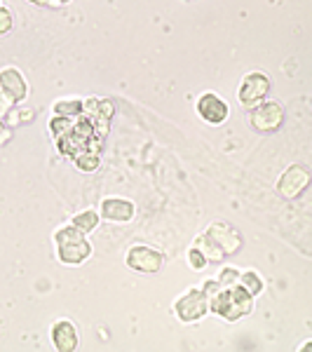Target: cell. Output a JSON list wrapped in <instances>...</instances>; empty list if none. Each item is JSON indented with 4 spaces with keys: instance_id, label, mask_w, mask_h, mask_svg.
I'll return each mask as SVG.
<instances>
[{
    "instance_id": "obj_1",
    "label": "cell",
    "mask_w": 312,
    "mask_h": 352,
    "mask_svg": "<svg viewBox=\"0 0 312 352\" xmlns=\"http://www.w3.org/2000/svg\"><path fill=\"white\" fill-rule=\"evenodd\" d=\"M209 310L228 322H237L254 310V296L242 285L221 287L219 292L209 294Z\"/></svg>"
},
{
    "instance_id": "obj_2",
    "label": "cell",
    "mask_w": 312,
    "mask_h": 352,
    "mask_svg": "<svg viewBox=\"0 0 312 352\" xmlns=\"http://www.w3.org/2000/svg\"><path fill=\"white\" fill-rule=\"evenodd\" d=\"M56 256L64 265H80L92 256V244L87 240V232L78 230L76 226H64L54 232Z\"/></svg>"
},
{
    "instance_id": "obj_3",
    "label": "cell",
    "mask_w": 312,
    "mask_h": 352,
    "mask_svg": "<svg viewBox=\"0 0 312 352\" xmlns=\"http://www.w3.org/2000/svg\"><path fill=\"white\" fill-rule=\"evenodd\" d=\"M249 122L258 134H272L285 122V109L275 101H260L249 113Z\"/></svg>"
},
{
    "instance_id": "obj_4",
    "label": "cell",
    "mask_w": 312,
    "mask_h": 352,
    "mask_svg": "<svg viewBox=\"0 0 312 352\" xmlns=\"http://www.w3.org/2000/svg\"><path fill=\"white\" fill-rule=\"evenodd\" d=\"M308 186H310V169L305 164H291L289 169H285L280 181H277V192L285 200H296L298 195H303Z\"/></svg>"
},
{
    "instance_id": "obj_5",
    "label": "cell",
    "mask_w": 312,
    "mask_h": 352,
    "mask_svg": "<svg viewBox=\"0 0 312 352\" xmlns=\"http://www.w3.org/2000/svg\"><path fill=\"white\" fill-rule=\"evenodd\" d=\"M127 265L136 272L153 275V272H160L164 268V256L148 244H136L127 252Z\"/></svg>"
},
{
    "instance_id": "obj_6",
    "label": "cell",
    "mask_w": 312,
    "mask_h": 352,
    "mask_svg": "<svg viewBox=\"0 0 312 352\" xmlns=\"http://www.w3.org/2000/svg\"><path fill=\"white\" fill-rule=\"evenodd\" d=\"M174 310H177L181 322H197V320H202V317L207 315L209 298H207V294H204L202 289H188V292H186L183 296L177 300Z\"/></svg>"
},
{
    "instance_id": "obj_7",
    "label": "cell",
    "mask_w": 312,
    "mask_h": 352,
    "mask_svg": "<svg viewBox=\"0 0 312 352\" xmlns=\"http://www.w3.org/2000/svg\"><path fill=\"white\" fill-rule=\"evenodd\" d=\"M270 94V78L260 71L247 73L245 80H242L237 96L245 106H256L260 101H265V96Z\"/></svg>"
},
{
    "instance_id": "obj_8",
    "label": "cell",
    "mask_w": 312,
    "mask_h": 352,
    "mask_svg": "<svg viewBox=\"0 0 312 352\" xmlns=\"http://www.w3.org/2000/svg\"><path fill=\"white\" fill-rule=\"evenodd\" d=\"M204 235L223 252V256H232V254H237L242 247V235L232 228L230 223H225V221H214Z\"/></svg>"
},
{
    "instance_id": "obj_9",
    "label": "cell",
    "mask_w": 312,
    "mask_h": 352,
    "mask_svg": "<svg viewBox=\"0 0 312 352\" xmlns=\"http://www.w3.org/2000/svg\"><path fill=\"white\" fill-rule=\"evenodd\" d=\"M197 113H200V118L204 122L209 124H221L228 120V104H225L223 99H221L219 94L214 92H204L200 99H197Z\"/></svg>"
},
{
    "instance_id": "obj_10",
    "label": "cell",
    "mask_w": 312,
    "mask_h": 352,
    "mask_svg": "<svg viewBox=\"0 0 312 352\" xmlns=\"http://www.w3.org/2000/svg\"><path fill=\"white\" fill-rule=\"evenodd\" d=\"M0 92L8 94L14 104H19V101L26 99L28 85L24 80V76H21L16 68L8 66V68H3V71H0Z\"/></svg>"
},
{
    "instance_id": "obj_11",
    "label": "cell",
    "mask_w": 312,
    "mask_h": 352,
    "mask_svg": "<svg viewBox=\"0 0 312 352\" xmlns=\"http://www.w3.org/2000/svg\"><path fill=\"white\" fill-rule=\"evenodd\" d=\"M134 204L129 200H124V197H106L104 202H101V217L106 221H115V223H124V221H129L134 217Z\"/></svg>"
},
{
    "instance_id": "obj_12",
    "label": "cell",
    "mask_w": 312,
    "mask_h": 352,
    "mask_svg": "<svg viewBox=\"0 0 312 352\" xmlns=\"http://www.w3.org/2000/svg\"><path fill=\"white\" fill-rule=\"evenodd\" d=\"M52 343L59 352H73L78 348V331L68 320H59L52 327Z\"/></svg>"
},
{
    "instance_id": "obj_13",
    "label": "cell",
    "mask_w": 312,
    "mask_h": 352,
    "mask_svg": "<svg viewBox=\"0 0 312 352\" xmlns=\"http://www.w3.org/2000/svg\"><path fill=\"white\" fill-rule=\"evenodd\" d=\"M195 247L204 254L207 263H219V261H223V258H225V256H223V252H221V249H219L212 240H209L207 235H200V237H197V240H195Z\"/></svg>"
},
{
    "instance_id": "obj_14",
    "label": "cell",
    "mask_w": 312,
    "mask_h": 352,
    "mask_svg": "<svg viewBox=\"0 0 312 352\" xmlns=\"http://www.w3.org/2000/svg\"><path fill=\"white\" fill-rule=\"evenodd\" d=\"M71 226H76V228L82 230V232H92L96 226H99V214H96L94 209L80 212V214H76V217H73Z\"/></svg>"
},
{
    "instance_id": "obj_15",
    "label": "cell",
    "mask_w": 312,
    "mask_h": 352,
    "mask_svg": "<svg viewBox=\"0 0 312 352\" xmlns=\"http://www.w3.org/2000/svg\"><path fill=\"white\" fill-rule=\"evenodd\" d=\"M237 285L245 287L254 298H256L258 294L263 292V280H260V275H258V272H254V270H249V272H245V275H240Z\"/></svg>"
},
{
    "instance_id": "obj_16",
    "label": "cell",
    "mask_w": 312,
    "mask_h": 352,
    "mask_svg": "<svg viewBox=\"0 0 312 352\" xmlns=\"http://www.w3.org/2000/svg\"><path fill=\"white\" fill-rule=\"evenodd\" d=\"M54 113L61 118H76L82 113V101H59V104H54Z\"/></svg>"
},
{
    "instance_id": "obj_17",
    "label": "cell",
    "mask_w": 312,
    "mask_h": 352,
    "mask_svg": "<svg viewBox=\"0 0 312 352\" xmlns=\"http://www.w3.org/2000/svg\"><path fill=\"white\" fill-rule=\"evenodd\" d=\"M8 122L12 124V127H16V124H24V122H31L33 120V111H10L8 116Z\"/></svg>"
},
{
    "instance_id": "obj_18",
    "label": "cell",
    "mask_w": 312,
    "mask_h": 352,
    "mask_svg": "<svg viewBox=\"0 0 312 352\" xmlns=\"http://www.w3.org/2000/svg\"><path fill=\"white\" fill-rule=\"evenodd\" d=\"M188 263H190V268L192 270H204L207 268V258H204V254L200 252L197 247H192L190 252H188Z\"/></svg>"
},
{
    "instance_id": "obj_19",
    "label": "cell",
    "mask_w": 312,
    "mask_h": 352,
    "mask_svg": "<svg viewBox=\"0 0 312 352\" xmlns=\"http://www.w3.org/2000/svg\"><path fill=\"white\" fill-rule=\"evenodd\" d=\"M12 24H14L12 12H10L8 8H3V5H0V36H5V33L12 31Z\"/></svg>"
},
{
    "instance_id": "obj_20",
    "label": "cell",
    "mask_w": 312,
    "mask_h": 352,
    "mask_svg": "<svg viewBox=\"0 0 312 352\" xmlns=\"http://www.w3.org/2000/svg\"><path fill=\"white\" fill-rule=\"evenodd\" d=\"M237 280H240V272L232 270V268H223V270H221V275H219V285L221 287H232V285H237Z\"/></svg>"
},
{
    "instance_id": "obj_21",
    "label": "cell",
    "mask_w": 312,
    "mask_h": 352,
    "mask_svg": "<svg viewBox=\"0 0 312 352\" xmlns=\"http://www.w3.org/2000/svg\"><path fill=\"white\" fill-rule=\"evenodd\" d=\"M14 106H16V104H14L12 99H10L8 94H3V92H0V118H5V116H8V113L12 111Z\"/></svg>"
},
{
    "instance_id": "obj_22",
    "label": "cell",
    "mask_w": 312,
    "mask_h": 352,
    "mask_svg": "<svg viewBox=\"0 0 312 352\" xmlns=\"http://www.w3.org/2000/svg\"><path fill=\"white\" fill-rule=\"evenodd\" d=\"M10 139H12V129H10L3 120H0V146L10 144Z\"/></svg>"
},
{
    "instance_id": "obj_23",
    "label": "cell",
    "mask_w": 312,
    "mask_h": 352,
    "mask_svg": "<svg viewBox=\"0 0 312 352\" xmlns=\"http://www.w3.org/2000/svg\"><path fill=\"white\" fill-rule=\"evenodd\" d=\"M31 5H38V8H59L56 0H28Z\"/></svg>"
},
{
    "instance_id": "obj_24",
    "label": "cell",
    "mask_w": 312,
    "mask_h": 352,
    "mask_svg": "<svg viewBox=\"0 0 312 352\" xmlns=\"http://www.w3.org/2000/svg\"><path fill=\"white\" fill-rule=\"evenodd\" d=\"M56 3H59V5H66V3H71V0H56Z\"/></svg>"
},
{
    "instance_id": "obj_25",
    "label": "cell",
    "mask_w": 312,
    "mask_h": 352,
    "mask_svg": "<svg viewBox=\"0 0 312 352\" xmlns=\"http://www.w3.org/2000/svg\"><path fill=\"white\" fill-rule=\"evenodd\" d=\"M0 5H3V3H0Z\"/></svg>"
}]
</instances>
